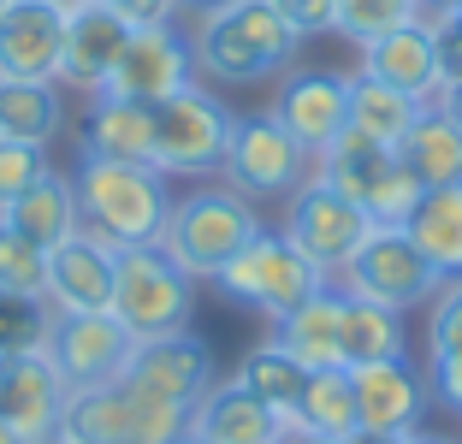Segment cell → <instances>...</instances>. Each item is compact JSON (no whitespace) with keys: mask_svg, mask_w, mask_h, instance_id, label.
I'll return each instance as SVG.
<instances>
[{"mask_svg":"<svg viewBox=\"0 0 462 444\" xmlns=\"http://www.w3.org/2000/svg\"><path fill=\"white\" fill-rule=\"evenodd\" d=\"M172 444H202V439H196V432H190V427H184V439H172Z\"/></svg>","mask_w":462,"mask_h":444,"instance_id":"51","label":"cell"},{"mask_svg":"<svg viewBox=\"0 0 462 444\" xmlns=\"http://www.w3.org/2000/svg\"><path fill=\"white\" fill-rule=\"evenodd\" d=\"M338 326H344V291L327 279L314 296H302L291 314L273 320L267 344H279V350H285L297 367H309V374L314 367H344L338 362Z\"/></svg>","mask_w":462,"mask_h":444,"instance_id":"22","label":"cell"},{"mask_svg":"<svg viewBox=\"0 0 462 444\" xmlns=\"http://www.w3.org/2000/svg\"><path fill=\"white\" fill-rule=\"evenodd\" d=\"M78 148L96 154V161L154 166V107H136V101H119V95H96L89 113H83Z\"/></svg>","mask_w":462,"mask_h":444,"instance_id":"23","label":"cell"},{"mask_svg":"<svg viewBox=\"0 0 462 444\" xmlns=\"http://www.w3.org/2000/svg\"><path fill=\"white\" fill-rule=\"evenodd\" d=\"M421 101L415 95H403V89H392V83H380V78H350V131H362V136H374V143H403V131L415 119H421Z\"/></svg>","mask_w":462,"mask_h":444,"instance_id":"30","label":"cell"},{"mask_svg":"<svg viewBox=\"0 0 462 444\" xmlns=\"http://www.w3.org/2000/svg\"><path fill=\"white\" fill-rule=\"evenodd\" d=\"M415 18H427V0H338V36H350L356 48H367V42H380L385 30H403L415 24Z\"/></svg>","mask_w":462,"mask_h":444,"instance_id":"33","label":"cell"},{"mask_svg":"<svg viewBox=\"0 0 462 444\" xmlns=\"http://www.w3.org/2000/svg\"><path fill=\"white\" fill-rule=\"evenodd\" d=\"M350 385H356V421H362L367 432H403V439H409V432H421V415H427L433 385L415 374L409 356L350 367Z\"/></svg>","mask_w":462,"mask_h":444,"instance_id":"18","label":"cell"},{"mask_svg":"<svg viewBox=\"0 0 462 444\" xmlns=\"http://www.w3.org/2000/svg\"><path fill=\"white\" fill-rule=\"evenodd\" d=\"M190 432L202 444H279L285 415L267 409L255 391H244L237 379H214L190 403Z\"/></svg>","mask_w":462,"mask_h":444,"instance_id":"19","label":"cell"},{"mask_svg":"<svg viewBox=\"0 0 462 444\" xmlns=\"http://www.w3.org/2000/svg\"><path fill=\"white\" fill-rule=\"evenodd\" d=\"M291 421L309 432H320V439H350L362 421H356V385H350V367H314L309 379H302L297 391V409H291Z\"/></svg>","mask_w":462,"mask_h":444,"instance_id":"29","label":"cell"},{"mask_svg":"<svg viewBox=\"0 0 462 444\" xmlns=\"http://www.w3.org/2000/svg\"><path fill=\"white\" fill-rule=\"evenodd\" d=\"M125 379L143 391H154V397H166V403H184L190 409L196 397H202L208 385H214V344L208 338H196L190 326L184 332H166V338H143L131 350V367H125Z\"/></svg>","mask_w":462,"mask_h":444,"instance_id":"16","label":"cell"},{"mask_svg":"<svg viewBox=\"0 0 462 444\" xmlns=\"http://www.w3.org/2000/svg\"><path fill=\"white\" fill-rule=\"evenodd\" d=\"M0 444H24V439H18V432L6 427V421H0Z\"/></svg>","mask_w":462,"mask_h":444,"instance_id":"49","label":"cell"},{"mask_svg":"<svg viewBox=\"0 0 462 444\" xmlns=\"http://www.w3.org/2000/svg\"><path fill=\"white\" fill-rule=\"evenodd\" d=\"M54 444H60V439H54Z\"/></svg>","mask_w":462,"mask_h":444,"instance_id":"54","label":"cell"},{"mask_svg":"<svg viewBox=\"0 0 462 444\" xmlns=\"http://www.w3.org/2000/svg\"><path fill=\"white\" fill-rule=\"evenodd\" d=\"M427 30H433L439 78H445V89H450V83H462V18L445 6V13H427Z\"/></svg>","mask_w":462,"mask_h":444,"instance_id":"39","label":"cell"},{"mask_svg":"<svg viewBox=\"0 0 462 444\" xmlns=\"http://www.w3.org/2000/svg\"><path fill=\"white\" fill-rule=\"evenodd\" d=\"M255 231H261V214H255V202H249L244 190L202 184V190H190L184 202H172L161 249L190 273V279H214Z\"/></svg>","mask_w":462,"mask_h":444,"instance_id":"3","label":"cell"},{"mask_svg":"<svg viewBox=\"0 0 462 444\" xmlns=\"http://www.w3.org/2000/svg\"><path fill=\"white\" fill-rule=\"evenodd\" d=\"M0 13H6V0H0Z\"/></svg>","mask_w":462,"mask_h":444,"instance_id":"53","label":"cell"},{"mask_svg":"<svg viewBox=\"0 0 462 444\" xmlns=\"http://www.w3.org/2000/svg\"><path fill=\"white\" fill-rule=\"evenodd\" d=\"M219 6H231V0H184V13H196V18H202V13H219Z\"/></svg>","mask_w":462,"mask_h":444,"instance_id":"46","label":"cell"},{"mask_svg":"<svg viewBox=\"0 0 462 444\" xmlns=\"http://www.w3.org/2000/svg\"><path fill=\"white\" fill-rule=\"evenodd\" d=\"M119 385H125V415H131V444H172V439H184V427H190V409L184 403H166V397L131 385V379H119Z\"/></svg>","mask_w":462,"mask_h":444,"instance_id":"35","label":"cell"},{"mask_svg":"<svg viewBox=\"0 0 462 444\" xmlns=\"http://www.w3.org/2000/svg\"><path fill=\"white\" fill-rule=\"evenodd\" d=\"M332 284H344L350 296H367V302H385V309L409 314V309H421V302H433L439 273L427 267V255L409 243L403 226H374L367 243L350 255V267Z\"/></svg>","mask_w":462,"mask_h":444,"instance_id":"8","label":"cell"},{"mask_svg":"<svg viewBox=\"0 0 462 444\" xmlns=\"http://www.w3.org/2000/svg\"><path fill=\"white\" fill-rule=\"evenodd\" d=\"M60 444H131V415H125V385H78L60 409Z\"/></svg>","mask_w":462,"mask_h":444,"instance_id":"28","label":"cell"},{"mask_svg":"<svg viewBox=\"0 0 462 444\" xmlns=\"http://www.w3.org/2000/svg\"><path fill=\"white\" fill-rule=\"evenodd\" d=\"M403 231L439 279H462V184L421 190V202L403 219Z\"/></svg>","mask_w":462,"mask_h":444,"instance_id":"24","label":"cell"},{"mask_svg":"<svg viewBox=\"0 0 462 444\" xmlns=\"http://www.w3.org/2000/svg\"><path fill=\"white\" fill-rule=\"evenodd\" d=\"M362 71L380 78V83H392V89H403V95H415L421 107H439V95H445L427 18H415V24H403V30H385L380 42H367L362 48Z\"/></svg>","mask_w":462,"mask_h":444,"instance_id":"20","label":"cell"},{"mask_svg":"<svg viewBox=\"0 0 462 444\" xmlns=\"http://www.w3.org/2000/svg\"><path fill=\"white\" fill-rule=\"evenodd\" d=\"M462 350V279H439L433 302H427V356Z\"/></svg>","mask_w":462,"mask_h":444,"instance_id":"37","label":"cell"},{"mask_svg":"<svg viewBox=\"0 0 462 444\" xmlns=\"http://www.w3.org/2000/svg\"><path fill=\"white\" fill-rule=\"evenodd\" d=\"M48 172V161H42L36 143H18V136H0V208L18 202L36 178Z\"/></svg>","mask_w":462,"mask_h":444,"instance_id":"38","label":"cell"},{"mask_svg":"<svg viewBox=\"0 0 462 444\" xmlns=\"http://www.w3.org/2000/svg\"><path fill=\"white\" fill-rule=\"evenodd\" d=\"M231 190H244L249 202H291L314 178V154L273 119V113H249L231 125V148L219 161Z\"/></svg>","mask_w":462,"mask_h":444,"instance_id":"7","label":"cell"},{"mask_svg":"<svg viewBox=\"0 0 462 444\" xmlns=\"http://www.w3.org/2000/svg\"><path fill=\"white\" fill-rule=\"evenodd\" d=\"M136 338L119 326V314H54V332H48V362L60 367L71 391L78 385H113L131 367Z\"/></svg>","mask_w":462,"mask_h":444,"instance_id":"12","label":"cell"},{"mask_svg":"<svg viewBox=\"0 0 462 444\" xmlns=\"http://www.w3.org/2000/svg\"><path fill=\"white\" fill-rule=\"evenodd\" d=\"M279 444H338V439H320V432H309V427H297V421H285Z\"/></svg>","mask_w":462,"mask_h":444,"instance_id":"43","label":"cell"},{"mask_svg":"<svg viewBox=\"0 0 462 444\" xmlns=\"http://www.w3.org/2000/svg\"><path fill=\"white\" fill-rule=\"evenodd\" d=\"M450 13H457V18H462V0H457V6H450Z\"/></svg>","mask_w":462,"mask_h":444,"instance_id":"52","label":"cell"},{"mask_svg":"<svg viewBox=\"0 0 462 444\" xmlns=\"http://www.w3.org/2000/svg\"><path fill=\"white\" fill-rule=\"evenodd\" d=\"M273 119L285 125L314 161H320V154L350 131V78H332V71H297V78L279 83Z\"/></svg>","mask_w":462,"mask_h":444,"instance_id":"17","label":"cell"},{"mask_svg":"<svg viewBox=\"0 0 462 444\" xmlns=\"http://www.w3.org/2000/svg\"><path fill=\"white\" fill-rule=\"evenodd\" d=\"M113 314L119 326L143 344V338H166L184 332L196 309V279L166 255L161 243H136V249H119V267H113Z\"/></svg>","mask_w":462,"mask_h":444,"instance_id":"4","label":"cell"},{"mask_svg":"<svg viewBox=\"0 0 462 444\" xmlns=\"http://www.w3.org/2000/svg\"><path fill=\"white\" fill-rule=\"evenodd\" d=\"M439 107H445V113H450V119H457V125H462V83H450V89H445V95H439Z\"/></svg>","mask_w":462,"mask_h":444,"instance_id":"45","label":"cell"},{"mask_svg":"<svg viewBox=\"0 0 462 444\" xmlns=\"http://www.w3.org/2000/svg\"><path fill=\"white\" fill-rule=\"evenodd\" d=\"M445 6H457V0H427V13H445Z\"/></svg>","mask_w":462,"mask_h":444,"instance_id":"50","label":"cell"},{"mask_svg":"<svg viewBox=\"0 0 462 444\" xmlns=\"http://www.w3.org/2000/svg\"><path fill=\"white\" fill-rule=\"evenodd\" d=\"M231 107L208 89H178L154 107V166L161 172H219L231 148Z\"/></svg>","mask_w":462,"mask_h":444,"instance_id":"9","label":"cell"},{"mask_svg":"<svg viewBox=\"0 0 462 444\" xmlns=\"http://www.w3.org/2000/svg\"><path fill=\"white\" fill-rule=\"evenodd\" d=\"M273 6H279L302 36H327V30L338 24V0H273Z\"/></svg>","mask_w":462,"mask_h":444,"instance_id":"40","label":"cell"},{"mask_svg":"<svg viewBox=\"0 0 462 444\" xmlns=\"http://www.w3.org/2000/svg\"><path fill=\"white\" fill-rule=\"evenodd\" d=\"M66 125V107H60L54 83H18L0 78V136H18V143L48 148Z\"/></svg>","mask_w":462,"mask_h":444,"instance_id":"31","label":"cell"},{"mask_svg":"<svg viewBox=\"0 0 462 444\" xmlns=\"http://www.w3.org/2000/svg\"><path fill=\"white\" fill-rule=\"evenodd\" d=\"M214 284L231 296V302H249V309H261L267 320H279V314L297 309L302 296L320 291V284H327V273L314 267V261L302 255L285 231H267V226H261L255 237H249L244 249H237V255L214 273Z\"/></svg>","mask_w":462,"mask_h":444,"instance_id":"6","label":"cell"},{"mask_svg":"<svg viewBox=\"0 0 462 444\" xmlns=\"http://www.w3.org/2000/svg\"><path fill=\"white\" fill-rule=\"evenodd\" d=\"M78 214L83 231L107 237L113 249H136V243H161L166 214H172V190H166L161 166H136V161H96L83 154L78 172Z\"/></svg>","mask_w":462,"mask_h":444,"instance_id":"2","label":"cell"},{"mask_svg":"<svg viewBox=\"0 0 462 444\" xmlns=\"http://www.w3.org/2000/svg\"><path fill=\"white\" fill-rule=\"evenodd\" d=\"M113 267L119 249L96 231H71L66 243L48 249V291L42 302L54 314H101L113 302Z\"/></svg>","mask_w":462,"mask_h":444,"instance_id":"14","label":"cell"},{"mask_svg":"<svg viewBox=\"0 0 462 444\" xmlns=\"http://www.w3.org/2000/svg\"><path fill=\"white\" fill-rule=\"evenodd\" d=\"M196 83V60H190V36L178 24H149L131 30L119 66L107 71L101 95H119V101H136V107H161L166 95L190 89Z\"/></svg>","mask_w":462,"mask_h":444,"instance_id":"11","label":"cell"},{"mask_svg":"<svg viewBox=\"0 0 462 444\" xmlns=\"http://www.w3.org/2000/svg\"><path fill=\"white\" fill-rule=\"evenodd\" d=\"M427 385H433V397L450 409V415H462V350L433 356V367H427Z\"/></svg>","mask_w":462,"mask_h":444,"instance_id":"41","label":"cell"},{"mask_svg":"<svg viewBox=\"0 0 462 444\" xmlns=\"http://www.w3.org/2000/svg\"><path fill=\"white\" fill-rule=\"evenodd\" d=\"M113 13L125 18L131 30H149V24H178V13H184V0H107Z\"/></svg>","mask_w":462,"mask_h":444,"instance_id":"42","label":"cell"},{"mask_svg":"<svg viewBox=\"0 0 462 444\" xmlns=\"http://www.w3.org/2000/svg\"><path fill=\"white\" fill-rule=\"evenodd\" d=\"M409 444H457V439H445V432H409Z\"/></svg>","mask_w":462,"mask_h":444,"instance_id":"47","label":"cell"},{"mask_svg":"<svg viewBox=\"0 0 462 444\" xmlns=\"http://www.w3.org/2000/svg\"><path fill=\"white\" fill-rule=\"evenodd\" d=\"M48 6H60V13L71 18V13H83V6H96V0H48Z\"/></svg>","mask_w":462,"mask_h":444,"instance_id":"48","label":"cell"},{"mask_svg":"<svg viewBox=\"0 0 462 444\" xmlns=\"http://www.w3.org/2000/svg\"><path fill=\"white\" fill-rule=\"evenodd\" d=\"M48 332H54V309H48L42 296L0 291V356H36V350H48Z\"/></svg>","mask_w":462,"mask_h":444,"instance_id":"34","label":"cell"},{"mask_svg":"<svg viewBox=\"0 0 462 444\" xmlns=\"http://www.w3.org/2000/svg\"><path fill=\"white\" fill-rule=\"evenodd\" d=\"M344 291V284H338ZM409 356V326L397 309L367 302V296L344 291V326H338V362L344 367H367V362H397Z\"/></svg>","mask_w":462,"mask_h":444,"instance_id":"25","label":"cell"},{"mask_svg":"<svg viewBox=\"0 0 462 444\" xmlns=\"http://www.w3.org/2000/svg\"><path fill=\"white\" fill-rule=\"evenodd\" d=\"M0 219H6L13 231H24V237H36L42 249H54V243H66L71 231H83L78 190H71V178H60L54 166H48V172H42L18 202L0 208Z\"/></svg>","mask_w":462,"mask_h":444,"instance_id":"26","label":"cell"},{"mask_svg":"<svg viewBox=\"0 0 462 444\" xmlns=\"http://www.w3.org/2000/svg\"><path fill=\"white\" fill-rule=\"evenodd\" d=\"M125 42H131V24L113 13L107 0L71 13L66 18V71H60V83H78L83 95H101L107 71L119 66V54H125Z\"/></svg>","mask_w":462,"mask_h":444,"instance_id":"21","label":"cell"},{"mask_svg":"<svg viewBox=\"0 0 462 444\" xmlns=\"http://www.w3.org/2000/svg\"><path fill=\"white\" fill-rule=\"evenodd\" d=\"M314 172L327 178L332 190H344L356 208H362L374 226H403L421 202V178L397 161L392 143H374L362 131H344L338 143L314 161Z\"/></svg>","mask_w":462,"mask_h":444,"instance_id":"5","label":"cell"},{"mask_svg":"<svg viewBox=\"0 0 462 444\" xmlns=\"http://www.w3.org/2000/svg\"><path fill=\"white\" fill-rule=\"evenodd\" d=\"M302 30L273 0H231L219 13H202L190 30L196 78L214 83H267L297 60Z\"/></svg>","mask_w":462,"mask_h":444,"instance_id":"1","label":"cell"},{"mask_svg":"<svg viewBox=\"0 0 462 444\" xmlns=\"http://www.w3.org/2000/svg\"><path fill=\"white\" fill-rule=\"evenodd\" d=\"M344 444H409V439H403V432H367V427H356Z\"/></svg>","mask_w":462,"mask_h":444,"instance_id":"44","label":"cell"},{"mask_svg":"<svg viewBox=\"0 0 462 444\" xmlns=\"http://www.w3.org/2000/svg\"><path fill=\"white\" fill-rule=\"evenodd\" d=\"M397 161L421 178V190L462 184V125L450 119L445 107H427L421 119L403 131V143H397Z\"/></svg>","mask_w":462,"mask_h":444,"instance_id":"27","label":"cell"},{"mask_svg":"<svg viewBox=\"0 0 462 444\" xmlns=\"http://www.w3.org/2000/svg\"><path fill=\"white\" fill-rule=\"evenodd\" d=\"M66 391L71 385L60 379V367L48 362V350L0 356V421H6L24 444H54Z\"/></svg>","mask_w":462,"mask_h":444,"instance_id":"15","label":"cell"},{"mask_svg":"<svg viewBox=\"0 0 462 444\" xmlns=\"http://www.w3.org/2000/svg\"><path fill=\"white\" fill-rule=\"evenodd\" d=\"M231 379H237L244 391H255L267 409H279V415L291 421V409H297V391H302V379H309V367H297L285 350H279V344H255V350L237 362V374H231Z\"/></svg>","mask_w":462,"mask_h":444,"instance_id":"32","label":"cell"},{"mask_svg":"<svg viewBox=\"0 0 462 444\" xmlns=\"http://www.w3.org/2000/svg\"><path fill=\"white\" fill-rule=\"evenodd\" d=\"M0 291H18V296L48 291V249L24 231H13L6 219H0Z\"/></svg>","mask_w":462,"mask_h":444,"instance_id":"36","label":"cell"},{"mask_svg":"<svg viewBox=\"0 0 462 444\" xmlns=\"http://www.w3.org/2000/svg\"><path fill=\"white\" fill-rule=\"evenodd\" d=\"M279 231H285V237L297 243V249H302V255H309L320 273H327V279H338V273L350 267V255L367 243L374 219H367L362 208L344 196V190H332L327 178L314 172L309 184H302L297 196L285 202V226H279Z\"/></svg>","mask_w":462,"mask_h":444,"instance_id":"10","label":"cell"},{"mask_svg":"<svg viewBox=\"0 0 462 444\" xmlns=\"http://www.w3.org/2000/svg\"><path fill=\"white\" fill-rule=\"evenodd\" d=\"M66 71V13L48 0H6L0 13V78L60 83Z\"/></svg>","mask_w":462,"mask_h":444,"instance_id":"13","label":"cell"}]
</instances>
